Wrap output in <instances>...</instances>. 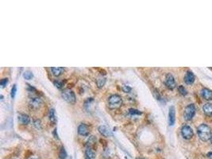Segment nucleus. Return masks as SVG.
<instances>
[{"mask_svg":"<svg viewBox=\"0 0 212 159\" xmlns=\"http://www.w3.org/2000/svg\"><path fill=\"white\" fill-rule=\"evenodd\" d=\"M197 132H198L200 139L204 142L209 140L211 138V129L207 124L203 123L200 125L197 128Z\"/></svg>","mask_w":212,"mask_h":159,"instance_id":"obj_1","label":"nucleus"},{"mask_svg":"<svg viewBox=\"0 0 212 159\" xmlns=\"http://www.w3.org/2000/svg\"><path fill=\"white\" fill-rule=\"evenodd\" d=\"M123 104V99L118 95H112L110 96L108 99V105L109 108L111 109H116V108H120Z\"/></svg>","mask_w":212,"mask_h":159,"instance_id":"obj_2","label":"nucleus"},{"mask_svg":"<svg viewBox=\"0 0 212 159\" xmlns=\"http://www.w3.org/2000/svg\"><path fill=\"white\" fill-rule=\"evenodd\" d=\"M61 96L64 100L69 104H74L75 102V93L68 88L63 90V92H61Z\"/></svg>","mask_w":212,"mask_h":159,"instance_id":"obj_3","label":"nucleus"},{"mask_svg":"<svg viewBox=\"0 0 212 159\" xmlns=\"http://www.w3.org/2000/svg\"><path fill=\"white\" fill-rule=\"evenodd\" d=\"M196 107H195L194 104H189V105L186 107L184 112V117L186 120H192L195 114H196Z\"/></svg>","mask_w":212,"mask_h":159,"instance_id":"obj_4","label":"nucleus"},{"mask_svg":"<svg viewBox=\"0 0 212 159\" xmlns=\"http://www.w3.org/2000/svg\"><path fill=\"white\" fill-rule=\"evenodd\" d=\"M181 135L185 139H191L193 136V131L188 125H184L181 129Z\"/></svg>","mask_w":212,"mask_h":159,"instance_id":"obj_5","label":"nucleus"},{"mask_svg":"<svg viewBox=\"0 0 212 159\" xmlns=\"http://www.w3.org/2000/svg\"><path fill=\"white\" fill-rule=\"evenodd\" d=\"M165 83V85L167 86V88H169V89H174L176 85L175 78H174V76L172 75L171 73H168L167 75H166Z\"/></svg>","mask_w":212,"mask_h":159,"instance_id":"obj_6","label":"nucleus"},{"mask_svg":"<svg viewBox=\"0 0 212 159\" xmlns=\"http://www.w3.org/2000/svg\"><path fill=\"white\" fill-rule=\"evenodd\" d=\"M43 101L40 97L35 96V97H32L30 100V106L33 109H38L42 105Z\"/></svg>","mask_w":212,"mask_h":159,"instance_id":"obj_7","label":"nucleus"},{"mask_svg":"<svg viewBox=\"0 0 212 159\" xmlns=\"http://www.w3.org/2000/svg\"><path fill=\"white\" fill-rule=\"evenodd\" d=\"M89 127L85 123H81L78 126V133L82 136H87L89 134Z\"/></svg>","mask_w":212,"mask_h":159,"instance_id":"obj_8","label":"nucleus"},{"mask_svg":"<svg viewBox=\"0 0 212 159\" xmlns=\"http://www.w3.org/2000/svg\"><path fill=\"white\" fill-rule=\"evenodd\" d=\"M99 131L102 135L105 137H109V136H112V131H110V129L109 127H107L106 126H100L99 127Z\"/></svg>","mask_w":212,"mask_h":159,"instance_id":"obj_9","label":"nucleus"},{"mask_svg":"<svg viewBox=\"0 0 212 159\" xmlns=\"http://www.w3.org/2000/svg\"><path fill=\"white\" fill-rule=\"evenodd\" d=\"M176 120V111L174 107H170L169 113V122L170 126H173Z\"/></svg>","mask_w":212,"mask_h":159,"instance_id":"obj_10","label":"nucleus"},{"mask_svg":"<svg viewBox=\"0 0 212 159\" xmlns=\"http://www.w3.org/2000/svg\"><path fill=\"white\" fill-rule=\"evenodd\" d=\"M195 81V75L193 72L191 71H188L186 72L185 76H184V82L188 84H193Z\"/></svg>","mask_w":212,"mask_h":159,"instance_id":"obj_11","label":"nucleus"},{"mask_svg":"<svg viewBox=\"0 0 212 159\" xmlns=\"http://www.w3.org/2000/svg\"><path fill=\"white\" fill-rule=\"evenodd\" d=\"M203 97L207 100H212V91L208 88H203L201 91Z\"/></svg>","mask_w":212,"mask_h":159,"instance_id":"obj_12","label":"nucleus"},{"mask_svg":"<svg viewBox=\"0 0 212 159\" xmlns=\"http://www.w3.org/2000/svg\"><path fill=\"white\" fill-rule=\"evenodd\" d=\"M19 121L21 123L26 125L28 124V123H30V118L29 115H27L26 114H19Z\"/></svg>","mask_w":212,"mask_h":159,"instance_id":"obj_13","label":"nucleus"},{"mask_svg":"<svg viewBox=\"0 0 212 159\" xmlns=\"http://www.w3.org/2000/svg\"><path fill=\"white\" fill-rule=\"evenodd\" d=\"M203 110L204 113H205L207 115H208V116H212V104L207 103V104H204Z\"/></svg>","mask_w":212,"mask_h":159,"instance_id":"obj_14","label":"nucleus"},{"mask_svg":"<svg viewBox=\"0 0 212 159\" xmlns=\"http://www.w3.org/2000/svg\"><path fill=\"white\" fill-rule=\"evenodd\" d=\"M51 71L53 72V74L56 76H58L61 75L63 73V72L64 71V68L62 67H53L51 68Z\"/></svg>","mask_w":212,"mask_h":159,"instance_id":"obj_15","label":"nucleus"},{"mask_svg":"<svg viewBox=\"0 0 212 159\" xmlns=\"http://www.w3.org/2000/svg\"><path fill=\"white\" fill-rule=\"evenodd\" d=\"M85 155L86 157L88 159H93L95 157H96V154L93 151V150L92 149V147H88L87 150L85 151Z\"/></svg>","mask_w":212,"mask_h":159,"instance_id":"obj_16","label":"nucleus"},{"mask_svg":"<svg viewBox=\"0 0 212 159\" xmlns=\"http://www.w3.org/2000/svg\"><path fill=\"white\" fill-rule=\"evenodd\" d=\"M49 119L53 122H56V116H55V111L54 109H51L49 111Z\"/></svg>","mask_w":212,"mask_h":159,"instance_id":"obj_17","label":"nucleus"},{"mask_svg":"<svg viewBox=\"0 0 212 159\" xmlns=\"http://www.w3.org/2000/svg\"><path fill=\"white\" fill-rule=\"evenodd\" d=\"M105 82H106V79L104 77L98 78V80H97V85H98L99 88H102L103 86L104 85V84H105Z\"/></svg>","mask_w":212,"mask_h":159,"instance_id":"obj_18","label":"nucleus"},{"mask_svg":"<svg viewBox=\"0 0 212 159\" xmlns=\"http://www.w3.org/2000/svg\"><path fill=\"white\" fill-rule=\"evenodd\" d=\"M178 90H179V93L181 94V95H183V96H186V95L188 94V91H187V89H186L183 85H179V87H178Z\"/></svg>","mask_w":212,"mask_h":159,"instance_id":"obj_19","label":"nucleus"},{"mask_svg":"<svg viewBox=\"0 0 212 159\" xmlns=\"http://www.w3.org/2000/svg\"><path fill=\"white\" fill-rule=\"evenodd\" d=\"M129 114L131 115H141V112L138 110H136V109H134V108H130L129 110Z\"/></svg>","mask_w":212,"mask_h":159,"instance_id":"obj_20","label":"nucleus"},{"mask_svg":"<svg viewBox=\"0 0 212 159\" xmlns=\"http://www.w3.org/2000/svg\"><path fill=\"white\" fill-rule=\"evenodd\" d=\"M23 76H24V78L26 80H30L33 78V73L31 72L26 71L24 72V74H23Z\"/></svg>","mask_w":212,"mask_h":159,"instance_id":"obj_21","label":"nucleus"},{"mask_svg":"<svg viewBox=\"0 0 212 159\" xmlns=\"http://www.w3.org/2000/svg\"><path fill=\"white\" fill-rule=\"evenodd\" d=\"M60 157H61V159H65L66 158V156H67V154H66V151L65 150H64V147H61V150H60Z\"/></svg>","mask_w":212,"mask_h":159,"instance_id":"obj_22","label":"nucleus"},{"mask_svg":"<svg viewBox=\"0 0 212 159\" xmlns=\"http://www.w3.org/2000/svg\"><path fill=\"white\" fill-rule=\"evenodd\" d=\"M53 84H54V85L58 88H61L62 86H63V82L59 80H56L55 81L53 82Z\"/></svg>","mask_w":212,"mask_h":159,"instance_id":"obj_23","label":"nucleus"},{"mask_svg":"<svg viewBox=\"0 0 212 159\" xmlns=\"http://www.w3.org/2000/svg\"><path fill=\"white\" fill-rule=\"evenodd\" d=\"M33 123H34V126L37 127V129H41V121L39 120V119H35L34 122H33Z\"/></svg>","mask_w":212,"mask_h":159,"instance_id":"obj_24","label":"nucleus"},{"mask_svg":"<svg viewBox=\"0 0 212 159\" xmlns=\"http://www.w3.org/2000/svg\"><path fill=\"white\" fill-rule=\"evenodd\" d=\"M16 92H17V86L16 84H14L12 89H11V97H12V98H14V96H15Z\"/></svg>","mask_w":212,"mask_h":159,"instance_id":"obj_25","label":"nucleus"},{"mask_svg":"<svg viewBox=\"0 0 212 159\" xmlns=\"http://www.w3.org/2000/svg\"><path fill=\"white\" fill-rule=\"evenodd\" d=\"M7 83H8V79H7V78H4V79H2V80H1V82H0V84H1V86H2V87H5Z\"/></svg>","mask_w":212,"mask_h":159,"instance_id":"obj_26","label":"nucleus"},{"mask_svg":"<svg viewBox=\"0 0 212 159\" xmlns=\"http://www.w3.org/2000/svg\"><path fill=\"white\" fill-rule=\"evenodd\" d=\"M123 91L125 92H129L130 91H131V88L129 86H123Z\"/></svg>","mask_w":212,"mask_h":159,"instance_id":"obj_27","label":"nucleus"},{"mask_svg":"<svg viewBox=\"0 0 212 159\" xmlns=\"http://www.w3.org/2000/svg\"><path fill=\"white\" fill-rule=\"evenodd\" d=\"M207 156L210 159H212V150L210 151H209L207 153Z\"/></svg>","mask_w":212,"mask_h":159,"instance_id":"obj_28","label":"nucleus"},{"mask_svg":"<svg viewBox=\"0 0 212 159\" xmlns=\"http://www.w3.org/2000/svg\"><path fill=\"white\" fill-rule=\"evenodd\" d=\"M30 159H38V158H37V157H31V158Z\"/></svg>","mask_w":212,"mask_h":159,"instance_id":"obj_29","label":"nucleus"},{"mask_svg":"<svg viewBox=\"0 0 212 159\" xmlns=\"http://www.w3.org/2000/svg\"><path fill=\"white\" fill-rule=\"evenodd\" d=\"M210 142H211V143H212V136H211V138H210Z\"/></svg>","mask_w":212,"mask_h":159,"instance_id":"obj_30","label":"nucleus"},{"mask_svg":"<svg viewBox=\"0 0 212 159\" xmlns=\"http://www.w3.org/2000/svg\"><path fill=\"white\" fill-rule=\"evenodd\" d=\"M137 159H144V158H137Z\"/></svg>","mask_w":212,"mask_h":159,"instance_id":"obj_31","label":"nucleus"}]
</instances>
